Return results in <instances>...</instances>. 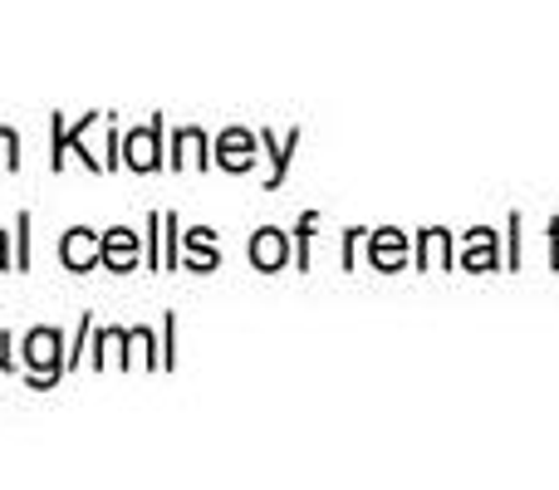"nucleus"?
Listing matches in <instances>:
<instances>
[{
  "mask_svg": "<svg viewBox=\"0 0 559 490\" xmlns=\"http://www.w3.org/2000/svg\"><path fill=\"white\" fill-rule=\"evenodd\" d=\"M64 344H59V334L55 328H35V334L25 338V363H29V373H35V383L45 387V383H55L59 373H64Z\"/></svg>",
  "mask_w": 559,
  "mask_h": 490,
  "instance_id": "1",
  "label": "nucleus"
},
{
  "mask_svg": "<svg viewBox=\"0 0 559 490\" xmlns=\"http://www.w3.org/2000/svg\"><path fill=\"white\" fill-rule=\"evenodd\" d=\"M64 265L69 270H94V260L104 255V241H94V231H84V226H74V231L64 236Z\"/></svg>",
  "mask_w": 559,
  "mask_h": 490,
  "instance_id": "2",
  "label": "nucleus"
},
{
  "mask_svg": "<svg viewBox=\"0 0 559 490\" xmlns=\"http://www.w3.org/2000/svg\"><path fill=\"white\" fill-rule=\"evenodd\" d=\"M157 133H163V123H147L143 133H128V143H123V163L128 167H138V172H153L157 167Z\"/></svg>",
  "mask_w": 559,
  "mask_h": 490,
  "instance_id": "3",
  "label": "nucleus"
},
{
  "mask_svg": "<svg viewBox=\"0 0 559 490\" xmlns=\"http://www.w3.org/2000/svg\"><path fill=\"white\" fill-rule=\"evenodd\" d=\"M104 265H114V270H133L138 265V236L133 231H123V226H118V231H108L104 236Z\"/></svg>",
  "mask_w": 559,
  "mask_h": 490,
  "instance_id": "4",
  "label": "nucleus"
},
{
  "mask_svg": "<svg viewBox=\"0 0 559 490\" xmlns=\"http://www.w3.org/2000/svg\"><path fill=\"white\" fill-rule=\"evenodd\" d=\"M255 163V143L236 128V133H226L222 138V167H231V172H246V167Z\"/></svg>",
  "mask_w": 559,
  "mask_h": 490,
  "instance_id": "5",
  "label": "nucleus"
},
{
  "mask_svg": "<svg viewBox=\"0 0 559 490\" xmlns=\"http://www.w3.org/2000/svg\"><path fill=\"white\" fill-rule=\"evenodd\" d=\"M251 260L261 270H280V265H285V236H280V231H261L251 241Z\"/></svg>",
  "mask_w": 559,
  "mask_h": 490,
  "instance_id": "6",
  "label": "nucleus"
},
{
  "mask_svg": "<svg viewBox=\"0 0 559 490\" xmlns=\"http://www.w3.org/2000/svg\"><path fill=\"white\" fill-rule=\"evenodd\" d=\"M187 246H192V265H197V270L216 265V246H212V231H192V236H187Z\"/></svg>",
  "mask_w": 559,
  "mask_h": 490,
  "instance_id": "7",
  "label": "nucleus"
},
{
  "mask_svg": "<svg viewBox=\"0 0 559 490\" xmlns=\"http://www.w3.org/2000/svg\"><path fill=\"white\" fill-rule=\"evenodd\" d=\"M202 147H206V138L197 133V128H187V133L177 138V153H182V163H206V157H202Z\"/></svg>",
  "mask_w": 559,
  "mask_h": 490,
  "instance_id": "8",
  "label": "nucleus"
},
{
  "mask_svg": "<svg viewBox=\"0 0 559 490\" xmlns=\"http://www.w3.org/2000/svg\"><path fill=\"white\" fill-rule=\"evenodd\" d=\"M20 163V138L10 128H0V167H15Z\"/></svg>",
  "mask_w": 559,
  "mask_h": 490,
  "instance_id": "9",
  "label": "nucleus"
},
{
  "mask_svg": "<svg viewBox=\"0 0 559 490\" xmlns=\"http://www.w3.org/2000/svg\"><path fill=\"white\" fill-rule=\"evenodd\" d=\"M373 255H378V260H388V265H393V260H397V236H393V231H383V236H378Z\"/></svg>",
  "mask_w": 559,
  "mask_h": 490,
  "instance_id": "10",
  "label": "nucleus"
},
{
  "mask_svg": "<svg viewBox=\"0 0 559 490\" xmlns=\"http://www.w3.org/2000/svg\"><path fill=\"white\" fill-rule=\"evenodd\" d=\"M10 363V358H5V334H0V368H5Z\"/></svg>",
  "mask_w": 559,
  "mask_h": 490,
  "instance_id": "11",
  "label": "nucleus"
},
{
  "mask_svg": "<svg viewBox=\"0 0 559 490\" xmlns=\"http://www.w3.org/2000/svg\"><path fill=\"white\" fill-rule=\"evenodd\" d=\"M0 270H5V236H0Z\"/></svg>",
  "mask_w": 559,
  "mask_h": 490,
  "instance_id": "12",
  "label": "nucleus"
}]
</instances>
